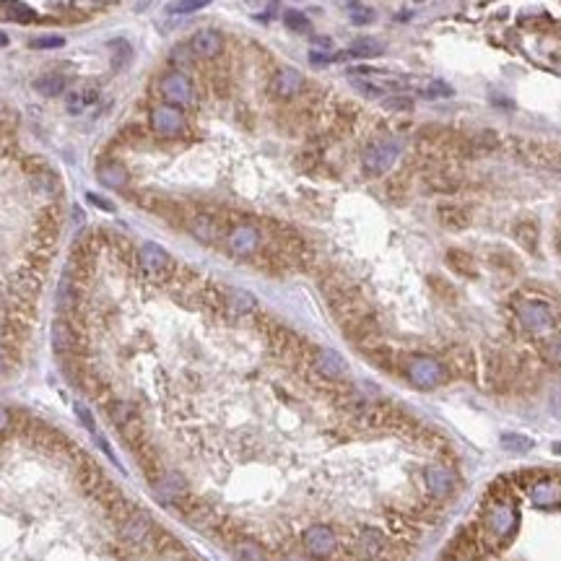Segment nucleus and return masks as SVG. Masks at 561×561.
<instances>
[{
	"label": "nucleus",
	"mask_w": 561,
	"mask_h": 561,
	"mask_svg": "<svg viewBox=\"0 0 561 561\" xmlns=\"http://www.w3.org/2000/svg\"><path fill=\"white\" fill-rule=\"evenodd\" d=\"M416 3H421V0H416Z\"/></svg>",
	"instance_id": "de8ad7c7"
},
{
	"label": "nucleus",
	"mask_w": 561,
	"mask_h": 561,
	"mask_svg": "<svg viewBox=\"0 0 561 561\" xmlns=\"http://www.w3.org/2000/svg\"><path fill=\"white\" fill-rule=\"evenodd\" d=\"M231 556H234V561H266L263 546L250 538L234 540V543H231Z\"/></svg>",
	"instance_id": "b1692460"
},
{
	"label": "nucleus",
	"mask_w": 561,
	"mask_h": 561,
	"mask_svg": "<svg viewBox=\"0 0 561 561\" xmlns=\"http://www.w3.org/2000/svg\"><path fill=\"white\" fill-rule=\"evenodd\" d=\"M353 89L359 94H364L367 99H382V96H388L390 94L377 79H353Z\"/></svg>",
	"instance_id": "7c9ffc66"
},
{
	"label": "nucleus",
	"mask_w": 561,
	"mask_h": 561,
	"mask_svg": "<svg viewBox=\"0 0 561 561\" xmlns=\"http://www.w3.org/2000/svg\"><path fill=\"white\" fill-rule=\"evenodd\" d=\"M34 89L42 96H47V99H55V96H60L65 91V76H60V73H44V76H39L34 81Z\"/></svg>",
	"instance_id": "bb28decb"
},
{
	"label": "nucleus",
	"mask_w": 561,
	"mask_h": 561,
	"mask_svg": "<svg viewBox=\"0 0 561 561\" xmlns=\"http://www.w3.org/2000/svg\"><path fill=\"white\" fill-rule=\"evenodd\" d=\"M226 304H229V310L234 315H247V312L255 310V296L250 291H242V288H231L229 294H226Z\"/></svg>",
	"instance_id": "cd10ccee"
},
{
	"label": "nucleus",
	"mask_w": 561,
	"mask_h": 561,
	"mask_svg": "<svg viewBox=\"0 0 561 561\" xmlns=\"http://www.w3.org/2000/svg\"><path fill=\"white\" fill-rule=\"evenodd\" d=\"M6 42H8V36L3 34V31H0V44H6Z\"/></svg>",
	"instance_id": "49530a36"
},
{
	"label": "nucleus",
	"mask_w": 561,
	"mask_h": 561,
	"mask_svg": "<svg viewBox=\"0 0 561 561\" xmlns=\"http://www.w3.org/2000/svg\"><path fill=\"white\" fill-rule=\"evenodd\" d=\"M151 128L161 138H177L185 130V115L177 104H158L151 109Z\"/></svg>",
	"instance_id": "6e6552de"
},
{
	"label": "nucleus",
	"mask_w": 561,
	"mask_h": 561,
	"mask_svg": "<svg viewBox=\"0 0 561 561\" xmlns=\"http://www.w3.org/2000/svg\"><path fill=\"white\" fill-rule=\"evenodd\" d=\"M0 19H6V21L29 24L36 19V14L29 6L19 3V0H0Z\"/></svg>",
	"instance_id": "5701e85b"
},
{
	"label": "nucleus",
	"mask_w": 561,
	"mask_h": 561,
	"mask_svg": "<svg viewBox=\"0 0 561 561\" xmlns=\"http://www.w3.org/2000/svg\"><path fill=\"white\" fill-rule=\"evenodd\" d=\"M96 99H99V91H96V89L81 86V89H76V91L68 94L65 107H68V112H71V115H84L89 107H94V104H96Z\"/></svg>",
	"instance_id": "4be33fe9"
},
{
	"label": "nucleus",
	"mask_w": 561,
	"mask_h": 561,
	"mask_svg": "<svg viewBox=\"0 0 561 561\" xmlns=\"http://www.w3.org/2000/svg\"><path fill=\"white\" fill-rule=\"evenodd\" d=\"M190 231H193V237L201 239V242H213V239L218 237V223L211 216H195L193 221H190Z\"/></svg>",
	"instance_id": "c85d7f7f"
},
{
	"label": "nucleus",
	"mask_w": 561,
	"mask_h": 561,
	"mask_svg": "<svg viewBox=\"0 0 561 561\" xmlns=\"http://www.w3.org/2000/svg\"><path fill=\"white\" fill-rule=\"evenodd\" d=\"M382 52H385V44H382L380 39H374V36H359L353 44H348V50L335 52L333 58H335V63H340V60H353V58H380Z\"/></svg>",
	"instance_id": "f3484780"
},
{
	"label": "nucleus",
	"mask_w": 561,
	"mask_h": 561,
	"mask_svg": "<svg viewBox=\"0 0 561 561\" xmlns=\"http://www.w3.org/2000/svg\"><path fill=\"white\" fill-rule=\"evenodd\" d=\"M115 0H73V6L81 8V11H94L99 6H112Z\"/></svg>",
	"instance_id": "e433bc0d"
},
{
	"label": "nucleus",
	"mask_w": 561,
	"mask_h": 561,
	"mask_svg": "<svg viewBox=\"0 0 561 561\" xmlns=\"http://www.w3.org/2000/svg\"><path fill=\"white\" fill-rule=\"evenodd\" d=\"M520 527V510L512 499H491L483 507V530L497 546H507Z\"/></svg>",
	"instance_id": "f257e3e1"
},
{
	"label": "nucleus",
	"mask_w": 561,
	"mask_h": 561,
	"mask_svg": "<svg viewBox=\"0 0 561 561\" xmlns=\"http://www.w3.org/2000/svg\"><path fill=\"white\" fill-rule=\"evenodd\" d=\"M3 372H6V353L0 351V374H3Z\"/></svg>",
	"instance_id": "c03bdc74"
},
{
	"label": "nucleus",
	"mask_w": 561,
	"mask_h": 561,
	"mask_svg": "<svg viewBox=\"0 0 561 561\" xmlns=\"http://www.w3.org/2000/svg\"><path fill=\"white\" fill-rule=\"evenodd\" d=\"M161 94H164V99H169V104H195V89L190 84L185 73H169L161 79Z\"/></svg>",
	"instance_id": "f8f14e48"
},
{
	"label": "nucleus",
	"mask_w": 561,
	"mask_h": 561,
	"mask_svg": "<svg viewBox=\"0 0 561 561\" xmlns=\"http://www.w3.org/2000/svg\"><path fill=\"white\" fill-rule=\"evenodd\" d=\"M226 247L237 258H250L260 250V231L252 223H237L226 237Z\"/></svg>",
	"instance_id": "9d476101"
},
{
	"label": "nucleus",
	"mask_w": 561,
	"mask_h": 561,
	"mask_svg": "<svg viewBox=\"0 0 561 561\" xmlns=\"http://www.w3.org/2000/svg\"><path fill=\"white\" fill-rule=\"evenodd\" d=\"M418 94H421V96H426V99H439V96H453L455 89L450 86V84H445V81L432 79V81H426L424 86L418 89Z\"/></svg>",
	"instance_id": "2f4dec72"
},
{
	"label": "nucleus",
	"mask_w": 561,
	"mask_h": 561,
	"mask_svg": "<svg viewBox=\"0 0 561 561\" xmlns=\"http://www.w3.org/2000/svg\"><path fill=\"white\" fill-rule=\"evenodd\" d=\"M14 426V410H8L6 405H0V432H8Z\"/></svg>",
	"instance_id": "58836bf2"
},
{
	"label": "nucleus",
	"mask_w": 561,
	"mask_h": 561,
	"mask_svg": "<svg viewBox=\"0 0 561 561\" xmlns=\"http://www.w3.org/2000/svg\"><path fill=\"white\" fill-rule=\"evenodd\" d=\"M283 24H286L291 31H296V34H307V31H310V19H307L302 11H286V14H283Z\"/></svg>",
	"instance_id": "f704fd0d"
},
{
	"label": "nucleus",
	"mask_w": 561,
	"mask_h": 561,
	"mask_svg": "<svg viewBox=\"0 0 561 561\" xmlns=\"http://www.w3.org/2000/svg\"><path fill=\"white\" fill-rule=\"evenodd\" d=\"M190 50H193L195 58H216L223 50V39L216 29H201L195 31L193 39H190Z\"/></svg>",
	"instance_id": "2eb2a0df"
},
{
	"label": "nucleus",
	"mask_w": 561,
	"mask_h": 561,
	"mask_svg": "<svg viewBox=\"0 0 561 561\" xmlns=\"http://www.w3.org/2000/svg\"><path fill=\"white\" fill-rule=\"evenodd\" d=\"M153 494L164 504H180L187 497V483L180 473H161L153 478Z\"/></svg>",
	"instance_id": "ddd939ff"
},
{
	"label": "nucleus",
	"mask_w": 561,
	"mask_h": 561,
	"mask_svg": "<svg viewBox=\"0 0 561 561\" xmlns=\"http://www.w3.org/2000/svg\"><path fill=\"white\" fill-rule=\"evenodd\" d=\"M52 345L60 356H73L79 351V333L73 330V325L68 320H55L52 325Z\"/></svg>",
	"instance_id": "dca6fc26"
},
{
	"label": "nucleus",
	"mask_w": 561,
	"mask_h": 561,
	"mask_svg": "<svg viewBox=\"0 0 561 561\" xmlns=\"http://www.w3.org/2000/svg\"><path fill=\"white\" fill-rule=\"evenodd\" d=\"M517 317L520 325L527 333H532V335H546V333L554 330L556 325L554 312H551V307L546 302H522L517 310Z\"/></svg>",
	"instance_id": "39448f33"
},
{
	"label": "nucleus",
	"mask_w": 561,
	"mask_h": 561,
	"mask_svg": "<svg viewBox=\"0 0 561 561\" xmlns=\"http://www.w3.org/2000/svg\"><path fill=\"white\" fill-rule=\"evenodd\" d=\"M302 86H304V79L296 68H280V71L276 73L273 91H276V96H280V99H291V96H296V94L302 91Z\"/></svg>",
	"instance_id": "6ab92c4d"
},
{
	"label": "nucleus",
	"mask_w": 561,
	"mask_h": 561,
	"mask_svg": "<svg viewBox=\"0 0 561 561\" xmlns=\"http://www.w3.org/2000/svg\"><path fill=\"white\" fill-rule=\"evenodd\" d=\"M546 359L554 361V364H561V340H554V343L546 345Z\"/></svg>",
	"instance_id": "4c0bfd02"
},
{
	"label": "nucleus",
	"mask_w": 561,
	"mask_h": 561,
	"mask_svg": "<svg viewBox=\"0 0 561 561\" xmlns=\"http://www.w3.org/2000/svg\"><path fill=\"white\" fill-rule=\"evenodd\" d=\"M403 151L400 141L395 138H388V141H380V143H372L361 156V164L367 169V174H385L388 169H393Z\"/></svg>",
	"instance_id": "7ed1b4c3"
},
{
	"label": "nucleus",
	"mask_w": 561,
	"mask_h": 561,
	"mask_svg": "<svg viewBox=\"0 0 561 561\" xmlns=\"http://www.w3.org/2000/svg\"><path fill=\"white\" fill-rule=\"evenodd\" d=\"M107 413L109 418H112V424L120 429V426H125L128 421H133V418H141L138 416V408L133 403H128V400H120V398H115V400H109L107 403Z\"/></svg>",
	"instance_id": "a878e982"
},
{
	"label": "nucleus",
	"mask_w": 561,
	"mask_h": 561,
	"mask_svg": "<svg viewBox=\"0 0 561 561\" xmlns=\"http://www.w3.org/2000/svg\"><path fill=\"white\" fill-rule=\"evenodd\" d=\"M138 266H141V271L153 280H161L172 273V258H169V252H166L161 245H156V242H146V245L138 250Z\"/></svg>",
	"instance_id": "423d86ee"
},
{
	"label": "nucleus",
	"mask_w": 561,
	"mask_h": 561,
	"mask_svg": "<svg viewBox=\"0 0 561 561\" xmlns=\"http://www.w3.org/2000/svg\"><path fill=\"white\" fill-rule=\"evenodd\" d=\"M502 447L510 450V453H527L532 447V439L525 437V434H504L502 437Z\"/></svg>",
	"instance_id": "473e14b6"
},
{
	"label": "nucleus",
	"mask_w": 561,
	"mask_h": 561,
	"mask_svg": "<svg viewBox=\"0 0 561 561\" xmlns=\"http://www.w3.org/2000/svg\"><path fill=\"white\" fill-rule=\"evenodd\" d=\"M86 201H89V203H94V206H96V208H101V211H109V213H112V211H115V206H112V203H109L107 198H99V195H94V193H89V195H86Z\"/></svg>",
	"instance_id": "a19ab883"
},
{
	"label": "nucleus",
	"mask_w": 561,
	"mask_h": 561,
	"mask_svg": "<svg viewBox=\"0 0 561 561\" xmlns=\"http://www.w3.org/2000/svg\"><path fill=\"white\" fill-rule=\"evenodd\" d=\"M156 525L148 512L143 510H133L128 517L120 522V538H123L125 546L133 548H143L153 546V538H156Z\"/></svg>",
	"instance_id": "f03ea898"
},
{
	"label": "nucleus",
	"mask_w": 561,
	"mask_h": 561,
	"mask_svg": "<svg viewBox=\"0 0 561 561\" xmlns=\"http://www.w3.org/2000/svg\"><path fill=\"white\" fill-rule=\"evenodd\" d=\"M96 180L104 187H112V190H120V187L128 185V169H125L120 161H101L96 166Z\"/></svg>",
	"instance_id": "412c9836"
},
{
	"label": "nucleus",
	"mask_w": 561,
	"mask_h": 561,
	"mask_svg": "<svg viewBox=\"0 0 561 561\" xmlns=\"http://www.w3.org/2000/svg\"><path fill=\"white\" fill-rule=\"evenodd\" d=\"M76 413L81 416V421H84V426H86L89 432H96V426H94V418H91V413H89L86 405H76Z\"/></svg>",
	"instance_id": "79ce46f5"
},
{
	"label": "nucleus",
	"mask_w": 561,
	"mask_h": 561,
	"mask_svg": "<svg viewBox=\"0 0 561 561\" xmlns=\"http://www.w3.org/2000/svg\"><path fill=\"white\" fill-rule=\"evenodd\" d=\"M356 551H359V556L364 561H374L385 551V535L380 530H374V527H364L359 532V538H356Z\"/></svg>",
	"instance_id": "aec40b11"
},
{
	"label": "nucleus",
	"mask_w": 561,
	"mask_h": 561,
	"mask_svg": "<svg viewBox=\"0 0 561 561\" xmlns=\"http://www.w3.org/2000/svg\"><path fill=\"white\" fill-rule=\"evenodd\" d=\"M206 6H211V0H172V3H166V14L187 16L195 14V11H203Z\"/></svg>",
	"instance_id": "c756f323"
},
{
	"label": "nucleus",
	"mask_w": 561,
	"mask_h": 561,
	"mask_svg": "<svg viewBox=\"0 0 561 561\" xmlns=\"http://www.w3.org/2000/svg\"><path fill=\"white\" fill-rule=\"evenodd\" d=\"M65 39L63 36H39V39H31V47L36 50H55V47H63Z\"/></svg>",
	"instance_id": "c9c22d12"
},
{
	"label": "nucleus",
	"mask_w": 561,
	"mask_h": 561,
	"mask_svg": "<svg viewBox=\"0 0 561 561\" xmlns=\"http://www.w3.org/2000/svg\"><path fill=\"white\" fill-rule=\"evenodd\" d=\"M302 543L307 548V554L315 556V559H330L338 551V535L328 525H310L304 530Z\"/></svg>",
	"instance_id": "0eeeda50"
},
{
	"label": "nucleus",
	"mask_w": 561,
	"mask_h": 561,
	"mask_svg": "<svg viewBox=\"0 0 561 561\" xmlns=\"http://www.w3.org/2000/svg\"><path fill=\"white\" fill-rule=\"evenodd\" d=\"M554 453L561 455V442H556V445H554Z\"/></svg>",
	"instance_id": "a18cd8bd"
},
{
	"label": "nucleus",
	"mask_w": 561,
	"mask_h": 561,
	"mask_svg": "<svg viewBox=\"0 0 561 561\" xmlns=\"http://www.w3.org/2000/svg\"><path fill=\"white\" fill-rule=\"evenodd\" d=\"M315 369L317 374H323L328 380H343L345 374H348L345 359L338 351H333V348H320L315 353Z\"/></svg>",
	"instance_id": "4468645a"
},
{
	"label": "nucleus",
	"mask_w": 561,
	"mask_h": 561,
	"mask_svg": "<svg viewBox=\"0 0 561 561\" xmlns=\"http://www.w3.org/2000/svg\"><path fill=\"white\" fill-rule=\"evenodd\" d=\"M527 499L540 510L561 507V481L559 478H538L527 486Z\"/></svg>",
	"instance_id": "9b49d317"
},
{
	"label": "nucleus",
	"mask_w": 561,
	"mask_h": 561,
	"mask_svg": "<svg viewBox=\"0 0 561 561\" xmlns=\"http://www.w3.org/2000/svg\"><path fill=\"white\" fill-rule=\"evenodd\" d=\"M312 42L320 44V47H333V42L328 39V36H312Z\"/></svg>",
	"instance_id": "37998d69"
},
{
	"label": "nucleus",
	"mask_w": 561,
	"mask_h": 561,
	"mask_svg": "<svg viewBox=\"0 0 561 561\" xmlns=\"http://www.w3.org/2000/svg\"><path fill=\"white\" fill-rule=\"evenodd\" d=\"M76 478H79V486H81V491L86 494V497H91V499H96L101 494V491L107 489V483H109V478L104 475V470H101L96 463L91 460V458H81L79 463H76Z\"/></svg>",
	"instance_id": "1a4fd4ad"
},
{
	"label": "nucleus",
	"mask_w": 561,
	"mask_h": 561,
	"mask_svg": "<svg viewBox=\"0 0 561 561\" xmlns=\"http://www.w3.org/2000/svg\"><path fill=\"white\" fill-rule=\"evenodd\" d=\"M310 60H312V65H328V63H335V58H333L330 52H320V50H312V52H310Z\"/></svg>",
	"instance_id": "ea45409f"
},
{
	"label": "nucleus",
	"mask_w": 561,
	"mask_h": 561,
	"mask_svg": "<svg viewBox=\"0 0 561 561\" xmlns=\"http://www.w3.org/2000/svg\"><path fill=\"white\" fill-rule=\"evenodd\" d=\"M58 307L63 315H73L79 310V283H73L71 276H65L58 291Z\"/></svg>",
	"instance_id": "393cba45"
},
{
	"label": "nucleus",
	"mask_w": 561,
	"mask_h": 561,
	"mask_svg": "<svg viewBox=\"0 0 561 561\" xmlns=\"http://www.w3.org/2000/svg\"><path fill=\"white\" fill-rule=\"evenodd\" d=\"M424 481L432 491V497L437 499H445L450 491L455 489V475L447 470L445 465H429L424 470Z\"/></svg>",
	"instance_id": "a211bd4d"
},
{
	"label": "nucleus",
	"mask_w": 561,
	"mask_h": 561,
	"mask_svg": "<svg viewBox=\"0 0 561 561\" xmlns=\"http://www.w3.org/2000/svg\"><path fill=\"white\" fill-rule=\"evenodd\" d=\"M348 21L356 24V26H367V24L374 21V11L367 6H361L359 0H356L353 6H348Z\"/></svg>",
	"instance_id": "72a5a7b5"
},
{
	"label": "nucleus",
	"mask_w": 561,
	"mask_h": 561,
	"mask_svg": "<svg viewBox=\"0 0 561 561\" xmlns=\"http://www.w3.org/2000/svg\"><path fill=\"white\" fill-rule=\"evenodd\" d=\"M405 377L410 385H416L421 390H434L437 385L445 382V367L432 356H413L405 367Z\"/></svg>",
	"instance_id": "20e7f679"
}]
</instances>
